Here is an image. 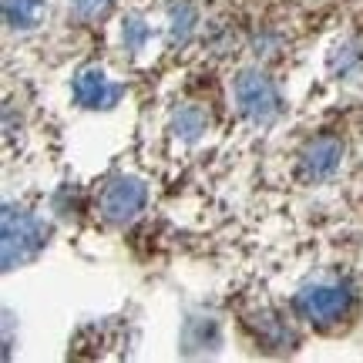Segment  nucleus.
I'll list each match as a JSON object with an SVG mask.
<instances>
[{
	"mask_svg": "<svg viewBox=\"0 0 363 363\" xmlns=\"http://www.w3.org/2000/svg\"><path fill=\"white\" fill-rule=\"evenodd\" d=\"M4 17L17 30H30L44 17V0H4Z\"/></svg>",
	"mask_w": 363,
	"mask_h": 363,
	"instance_id": "7",
	"label": "nucleus"
},
{
	"mask_svg": "<svg viewBox=\"0 0 363 363\" xmlns=\"http://www.w3.org/2000/svg\"><path fill=\"white\" fill-rule=\"evenodd\" d=\"M145 185L138 179H115L101 195V216L108 222H131L145 208Z\"/></svg>",
	"mask_w": 363,
	"mask_h": 363,
	"instance_id": "5",
	"label": "nucleus"
},
{
	"mask_svg": "<svg viewBox=\"0 0 363 363\" xmlns=\"http://www.w3.org/2000/svg\"><path fill=\"white\" fill-rule=\"evenodd\" d=\"M206 128H208V115L199 108V104H185V108H179V115H175V131H179L182 138L195 142Z\"/></svg>",
	"mask_w": 363,
	"mask_h": 363,
	"instance_id": "8",
	"label": "nucleus"
},
{
	"mask_svg": "<svg viewBox=\"0 0 363 363\" xmlns=\"http://www.w3.org/2000/svg\"><path fill=\"white\" fill-rule=\"evenodd\" d=\"M293 310H296L303 320H310V323H316V326H330V323H340V320L350 316L353 293L340 283L306 286L303 293H296Z\"/></svg>",
	"mask_w": 363,
	"mask_h": 363,
	"instance_id": "1",
	"label": "nucleus"
},
{
	"mask_svg": "<svg viewBox=\"0 0 363 363\" xmlns=\"http://www.w3.org/2000/svg\"><path fill=\"white\" fill-rule=\"evenodd\" d=\"M74 98L84 108H111L121 98V88L101 67H81L78 78H74Z\"/></svg>",
	"mask_w": 363,
	"mask_h": 363,
	"instance_id": "6",
	"label": "nucleus"
},
{
	"mask_svg": "<svg viewBox=\"0 0 363 363\" xmlns=\"http://www.w3.org/2000/svg\"><path fill=\"white\" fill-rule=\"evenodd\" d=\"M44 235L48 229L40 225L34 216H27L21 208H4V269L24 266L44 249Z\"/></svg>",
	"mask_w": 363,
	"mask_h": 363,
	"instance_id": "2",
	"label": "nucleus"
},
{
	"mask_svg": "<svg viewBox=\"0 0 363 363\" xmlns=\"http://www.w3.org/2000/svg\"><path fill=\"white\" fill-rule=\"evenodd\" d=\"M142 38H145V27L138 24V21H131L128 24V44H138Z\"/></svg>",
	"mask_w": 363,
	"mask_h": 363,
	"instance_id": "11",
	"label": "nucleus"
},
{
	"mask_svg": "<svg viewBox=\"0 0 363 363\" xmlns=\"http://www.w3.org/2000/svg\"><path fill=\"white\" fill-rule=\"evenodd\" d=\"M235 101H239V111L249 121H256V125H269L272 118L279 115V108H283L276 84L262 71H242L235 78Z\"/></svg>",
	"mask_w": 363,
	"mask_h": 363,
	"instance_id": "3",
	"label": "nucleus"
},
{
	"mask_svg": "<svg viewBox=\"0 0 363 363\" xmlns=\"http://www.w3.org/2000/svg\"><path fill=\"white\" fill-rule=\"evenodd\" d=\"M340 165H343V142L333 138V135H320L299 155V179L316 185V182L333 179L340 172Z\"/></svg>",
	"mask_w": 363,
	"mask_h": 363,
	"instance_id": "4",
	"label": "nucleus"
},
{
	"mask_svg": "<svg viewBox=\"0 0 363 363\" xmlns=\"http://www.w3.org/2000/svg\"><path fill=\"white\" fill-rule=\"evenodd\" d=\"M256 333H259V340L266 347H293V343H296L293 333H289L276 316H256Z\"/></svg>",
	"mask_w": 363,
	"mask_h": 363,
	"instance_id": "9",
	"label": "nucleus"
},
{
	"mask_svg": "<svg viewBox=\"0 0 363 363\" xmlns=\"http://www.w3.org/2000/svg\"><path fill=\"white\" fill-rule=\"evenodd\" d=\"M115 7V0H71V13L78 21H101Z\"/></svg>",
	"mask_w": 363,
	"mask_h": 363,
	"instance_id": "10",
	"label": "nucleus"
}]
</instances>
